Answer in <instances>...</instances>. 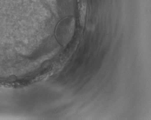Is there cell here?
Instances as JSON below:
<instances>
[{"mask_svg": "<svg viewBox=\"0 0 151 120\" xmlns=\"http://www.w3.org/2000/svg\"><path fill=\"white\" fill-rule=\"evenodd\" d=\"M79 14L81 16V23L84 24L86 13V2L85 0H78Z\"/></svg>", "mask_w": 151, "mask_h": 120, "instance_id": "1", "label": "cell"}]
</instances>
